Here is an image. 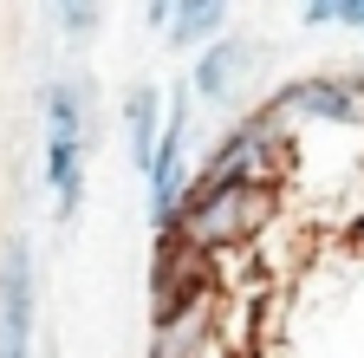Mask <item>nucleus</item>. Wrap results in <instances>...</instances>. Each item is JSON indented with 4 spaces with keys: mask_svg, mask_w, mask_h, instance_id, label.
<instances>
[{
    "mask_svg": "<svg viewBox=\"0 0 364 358\" xmlns=\"http://www.w3.org/2000/svg\"><path fill=\"white\" fill-rule=\"evenodd\" d=\"M351 78H358V85H364V65H358V72H351Z\"/></svg>",
    "mask_w": 364,
    "mask_h": 358,
    "instance_id": "nucleus-13",
    "label": "nucleus"
},
{
    "mask_svg": "<svg viewBox=\"0 0 364 358\" xmlns=\"http://www.w3.org/2000/svg\"><path fill=\"white\" fill-rule=\"evenodd\" d=\"M39 339V260L33 241L14 235L0 248V358H33Z\"/></svg>",
    "mask_w": 364,
    "mask_h": 358,
    "instance_id": "nucleus-7",
    "label": "nucleus"
},
{
    "mask_svg": "<svg viewBox=\"0 0 364 358\" xmlns=\"http://www.w3.org/2000/svg\"><path fill=\"white\" fill-rule=\"evenodd\" d=\"M228 20H235V0H176V14H169V53H202V46H215V39L221 33H235V26H228Z\"/></svg>",
    "mask_w": 364,
    "mask_h": 358,
    "instance_id": "nucleus-9",
    "label": "nucleus"
},
{
    "mask_svg": "<svg viewBox=\"0 0 364 358\" xmlns=\"http://www.w3.org/2000/svg\"><path fill=\"white\" fill-rule=\"evenodd\" d=\"M299 20L306 26H338L364 39V0H299Z\"/></svg>",
    "mask_w": 364,
    "mask_h": 358,
    "instance_id": "nucleus-11",
    "label": "nucleus"
},
{
    "mask_svg": "<svg viewBox=\"0 0 364 358\" xmlns=\"http://www.w3.org/2000/svg\"><path fill=\"white\" fill-rule=\"evenodd\" d=\"M169 14H176V0H144V26L150 33H169Z\"/></svg>",
    "mask_w": 364,
    "mask_h": 358,
    "instance_id": "nucleus-12",
    "label": "nucleus"
},
{
    "mask_svg": "<svg viewBox=\"0 0 364 358\" xmlns=\"http://www.w3.org/2000/svg\"><path fill=\"white\" fill-rule=\"evenodd\" d=\"M215 260L182 248L176 235H156V260H150V326H176L196 320V312H215Z\"/></svg>",
    "mask_w": 364,
    "mask_h": 358,
    "instance_id": "nucleus-5",
    "label": "nucleus"
},
{
    "mask_svg": "<svg viewBox=\"0 0 364 358\" xmlns=\"http://www.w3.org/2000/svg\"><path fill=\"white\" fill-rule=\"evenodd\" d=\"M196 183H273V189H287L293 183V124L267 98L247 105L196 157Z\"/></svg>",
    "mask_w": 364,
    "mask_h": 358,
    "instance_id": "nucleus-3",
    "label": "nucleus"
},
{
    "mask_svg": "<svg viewBox=\"0 0 364 358\" xmlns=\"http://www.w3.org/2000/svg\"><path fill=\"white\" fill-rule=\"evenodd\" d=\"M91 144H98V105L91 78H46L39 85V176L59 221H78L91 183Z\"/></svg>",
    "mask_w": 364,
    "mask_h": 358,
    "instance_id": "nucleus-1",
    "label": "nucleus"
},
{
    "mask_svg": "<svg viewBox=\"0 0 364 358\" xmlns=\"http://www.w3.org/2000/svg\"><path fill=\"white\" fill-rule=\"evenodd\" d=\"M267 59H273V46L267 39H254V33H221L215 46H202L196 59H189V92H196V105L202 111H247L254 105V85H260V72H267Z\"/></svg>",
    "mask_w": 364,
    "mask_h": 358,
    "instance_id": "nucleus-4",
    "label": "nucleus"
},
{
    "mask_svg": "<svg viewBox=\"0 0 364 358\" xmlns=\"http://www.w3.org/2000/svg\"><path fill=\"white\" fill-rule=\"evenodd\" d=\"M287 202L293 196L273 189V183H196L189 202H182V215H176V228H163V235H176L182 248H196L208 260L247 254V248H260V235L273 221L287 215Z\"/></svg>",
    "mask_w": 364,
    "mask_h": 358,
    "instance_id": "nucleus-2",
    "label": "nucleus"
},
{
    "mask_svg": "<svg viewBox=\"0 0 364 358\" xmlns=\"http://www.w3.org/2000/svg\"><path fill=\"white\" fill-rule=\"evenodd\" d=\"M117 124H124L130 169L144 176V169H150V157H156V144H163V124H169V85L136 78L130 92H124V105H117Z\"/></svg>",
    "mask_w": 364,
    "mask_h": 358,
    "instance_id": "nucleus-8",
    "label": "nucleus"
},
{
    "mask_svg": "<svg viewBox=\"0 0 364 358\" xmlns=\"http://www.w3.org/2000/svg\"><path fill=\"white\" fill-rule=\"evenodd\" d=\"M53 20H59V33L72 46H91L98 26H105V0H53Z\"/></svg>",
    "mask_w": 364,
    "mask_h": 358,
    "instance_id": "nucleus-10",
    "label": "nucleus"
},
{
    "mask_svg": "<svg viewBox=\"0 0 364 358\" xmlns=\"http://www.w3.org/2000/svg\"><path fill=\"white\" fill-rule=\"evenodd\" d=\"M267 105L293 130H364V85L351 72H299L273 85Z\"/></svg>",
    "mask_w": 364,
    "mask_h": 358,
    "instance_id": "nucleus-6",
    "label": "nucleus"
}]
</instances>
